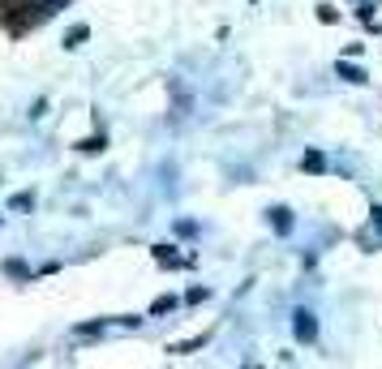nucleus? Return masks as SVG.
Segmentation results:
<instances>
[{"label": "nucleus", "instance_id": "1", "mask_svg": "<svg viewBox=\"0 0 382 369\" xmlns=\"http://www.w3.org/2000/svg\"><path fill=\"white\" fill-rule=\"evenodd\" d=\"M292 335H296V343H314V339H318V318H314V309H296V313H292Z\"/></svg>", "mask_w": 382, "mask_h": 369}, {"label": "nucleus", "instance_id": "2", "mask_svg": "<svg viewBox=\"0 0 382 369\" xmlns=\"http://www.w3.org/2000/svg\"><path fill=\"white\" fill-rule=\"evenodd\" d=\"M335 73L344 82H352V86H365L369 82V73L361 69V65H352V56H344V60H335Z\"/></svg>", "mask_w": 382, "mask_h": 369}, {"label": "nucleus", "instance_id": "3", "mask_svg": "<svg viewBox=\"0 0 382 369\" xmlns=\"http://www.w3.org/2000/svg\"><path fill=\"white\" fill-rule=\"evenodd\" d=\"M266 224L275 228V236H288V232H292V211H288V206H271V211H266Z\"/></svg>", "mask_w": 382, "mask_h": 369}, {"label": "nucleus", "instance_id": "4", "mask_svg": "<svg viewBox=\"0 0 382 369\" xmlns=\"http://www.w3.org/2000/svg\"><path fill=\"white\" fill-rule=\"evenodd\" d=\"M150 258H155L159 266H189V258H176V254H172V245H155Z\"/></svg>", "mask_w": 382, "mask_h": 369}, {"label": "nucleus", "instance_id": "5", "mask_svg": "<svg viewBox=\"0 0 382 369\" xmlns=\"http://www.w3.org/2000/svg\"><path fill=\"white\" fill-rule=\"evenodd\" d=\"M86 39H90V26H82V22H78V26H69V35H65V52H78Z\"/></svg>", "mask_w": 382, "mask_h": 369}, {"label": "nucleus", "instance_id": "6", "mask_svg": "<svg viewBox=\"0 0 382 369\" xmlns=\"http://www.w3.org/2000/svg\"><path fill=\"white\" fill-rule=\"evenodd\" d=\"M104 146H108V138H104V133H90V138H82V142H78V151H82V155H99Z\"/></svg>", "mask_w": 382, "mask_h": 369}, {"label": "nucleus", "instance_id": "7", "mask_svg": "<svg viewBox=\"0 0 382 369\" xmlns=\"http://www.w3.org/2000/svg\"><path fill=\"white\" fill-rule=\"evenodd\" d=\"M202 343H207V335H202V339H185V343H168V352L172 356H185V352H198Z\"/></svg>", "mask_w": 382, "mask_h": 369}, {"label": "nucleus", "instance_id": "8", "mask_svg": "<svg viewBox=\"0 0 382 369\" xmlns=\"http://www.w3.org/2000/svg\"><path fill=\"white\" fill-rule=\"evenodd\" d=\"M301 167H305V172H310V177H318V172L326 167V159H322L318 151H305V159H301Z\"/></svg>", "mask_w": 382, "mask_h": 369}, {"label": "nucleus", "instance_id": "9", "mask_svg": "<svg viewBox=\"0 0 382 369\" xmlns=\"http://www.w3.org/2000/svg\"><path fill=\"white\" fill-rule=\"evenodd\" d=\"M5 275H13V279H31V266H26V262H17V258H9V262H5Z\"/></svg>", "mask_w": 382, "mask_h": 369}, {"label": "nucleus", "instance_id": "10", "mask_svg": "<svg viewBox=\"0 0 382 369\" xmlns=\"http://www.w3.org/2000/svg\"><path fill=\"white\" fill-rule=\"evenodd\" d=\"M9 211H35V193H13V198H9Z\"/></svg>", "mask_w": 382, "mask_h": 369}, {"label": "nucleus", "instance_id": "11", "mask_svg": "<svg viewBox=\"0 0 382 369\" xmlns=\"http://www.w3.org/2000/svg\"><path fill=\"white\" fill-rule=\"evenodd\" d=\"M176 309V297H155V305H150V318H164Z\"/></svg>", "mask_w": 382, "mask_h": 369}, {"label": "nucleus", "instance_id": "12", "mask_svg": "<svg viewBox=\"0 0 382 369\" xmlns=\"http://www.w3.org/2000/svg\"><path fill=\"white\" fill-rule=\"evenodd\" d=\"M318 22H326V26H335V22H340V9H335V5H318Z\"/></svg>", "mask_w": 382, "mask_h": 369}, {"label": "nucleus", "instance_id": "13", "mask_svg": "<svg viewBox=\"0 0 382 369\" xmlns=\"http://www.w3.org/2000/svg\"><path fill=\"white\" fill-rule=\"evenodd\" d=\"M104 318H99V322H78V335H104Z\"/></svg>", "mask_w": 382, "mask_h": 369}, {"label": "nucleus", "instance_id": "14", "mask_svg": "<svg viewBox=\"0 0 382 369\" xmlns=\"http://www.w3.org/2000/svg\"><path fill=\"white\" fill-rule=\"evenodd\" d=\"M207 297H211V288H189V292H185V301H189V305H202Z\"/></svg>", "mask_w": 382, "mask_h": 369}, {"label": "nucleus", "instance_id": "15", "mask_svg": "<svg viewBox=\"0 0 382 369\" xmlns=\"http://www.w3.org/2000/svg\"><path fill=\"white\" fill-rule=\"evenodd\" d=\"M43 112H47V99H35V108H31V120H39Z\"/></svg>", "mask_w": 382, "mask_h": 369}, {"label": "nucleus", "instance_id": "16", "mask_svg": "<svg viewBox=\"0 0 382 369\" xmlns=\"http://www.w3.org/2000/svg\"><path fill=\"white\" fill-rule=\"evenodd\" d=\"M369 224H374V228L382 232V206H374V211H369Z\"/></svg>", "mask_w": 382, "mask_h": 369}]
</instances>
